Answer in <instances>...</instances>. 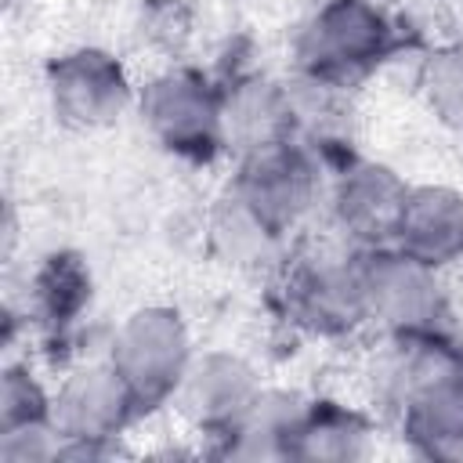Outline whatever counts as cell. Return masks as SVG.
<instances>
[{"label":"cell","instance_id":"10","mask_svg":"<svg viewBox=\"0 0 463 463\" xmlns=\"http://www.w3.org/2000/svg\"><path fill=\"white\" fill-rule=\"evenodd\" d=\"M260 387H264V376L242 351L199 347L174 405L188 420V427L213 445L246 416Z\"/></svg>","mask_w":463,"mask_h":463},{"label":"cell","instance_id":"9","mask_svg":"<svg viewBox=\"0 0 463 463\" xmlns=\"http://www.w3.org/2000/svg\"><path fill=\"white\" fill-rule=\"evenodd\" d=\"M409 184L412 181L383 159H347L326 188V213L336 239L351 250L391 246Z\"/></svg>","mask_w":463,"mask_h":463},{"label":"cell","instance_id":"15","mask_svg":"<svg viewBox=\"0 0 463 463\" xmlns=\"http://www.w3.org/2000/svg\"><path fill=\"white\" fill-rule=\"evenodd\" d=\"M94 304V275L90 264L76 250H51L36 260L29 275L25 318L51 336L72 333Z\"/></svg>","mask_w":463,"mask_h":463},{"label":"cell","instance_id":"7","mask_svg":"<svg viewBox=\"0 0 463 463\" xmlns=\"http://www.w3.org/2000/svg\"><path fill=\"white\" fill-rule=\"evenodd\" d=\"M326 174L304 137L235 159L228 192L279 239H293L326 199Z\"/></svg>","mask_w":463,"mask_h":463},{"label":"cell","instance_id":"12","mask_svg":"<svg viewBox=\"0 0 463 463\" xmlns=\"http://www.w3.org/2000/svg\"><path fill=\"white\" fill-rule=\"evenodd\" d=\"M391 246L438 271L463 264V188L449 181L409 184Z\"/></svg>","mask_w":463,"mask_h":463},{"label":"cell","instance_id":"4","mask_svg":"<svg viewBox=\"0 0 463 463\" xmlns=\"http://www.w3.org/2000/svg\"><path fill=\"white\" fill-rule=\"evenodd\" d=\"M137 119L148 137L184 163L224 156V90L192 65L156 69L137 87Z\"/></svg>","mask_w":463,"mask_h":463},{"label":"cell","instance_id":"20","mask_svg":"<svg viewBox=\"0 0 463 463\" xmlns=\"http://www.w3.org/2000/svg\"><path fill=\"white\" fill-rule=\"evenodd\" d=\"M365 4H387V0H365Z\"/></svg>","mask_w":463,"mask_h":463},{"label":"cell","instance_id":"18","mask_svg":"<svg viewBox=\"0 0 463 463\" xmlns=\"http://www.w3.org/2000/svg\"><path fill=\"white\" fill-rule=\"evenodd\" d=\"M54 383H47L29 358H11L0 373V430L51 420Z\"/></svg>","mask_w":463,"mask_h":463},{"label":"cell","instance_id":"14","mask_svg":"<svg viewBox=\"0 0 463 463\" xmlns=\"http://www.w3.org/2000/svg\"><path fill=\"white\" fill-rule=\"evenodd\" d=\"M376 416L365 405L318 394L307 402L293 438V459L307 463H358L376 456Z\"/></svg>","mask_w":463,"mask_h":463},{"label":"cell","instance_id":"11","mask_svg":"<svg viewBox=\"0 0 463 463\" xmlns=\"http://www.w3.org/2000/svg\"><path fill=\"white\" fill-rule=\"evenodd\" d=\"M224 90V148L242 159L300 137V116L289 80H271L264 72H242Z\"/></svg>","mask_w":463,"mask_h":463},{"label":"cell","instance_id":"1","mask_svg":"<svg viewBox=\"0 0 463 463\" xmlns=\"http://www.w3.org/2000/svg\"><path fill=\"white\" fill-rule=\"evenodd\" d=\"M279 300L286 318L315 340H351L369 329L362 250L315 242L279 264Z\"/></svg>","mask_w":463,"mask_h":463},{"label":"cell","instance_id":"17","mask_svg":"<svg viewBox=\"0 0 463 463\" xmlns=\"http://www.w3.org/2000/svg\"><path fill=\"white\" fill-rule=\"evenodd\" d=\"M420 98L427 112L445 127L463 134V40H449L434 47L416 72Z\"/></svg>","mask_w":463,"mask_h":463},{"label":"cell","instance_id":"13","mask_svg":"<svg viewBox=\"0 0 463 463\" xmlns=\"http://www.w3.org/2000/svg\"><path fill=\"white\" fill-rule=\"evenodd\" d=\"M307 394L297 387L282 383H264L246 416L217 438L206 452L221 459H246V463H264V459H293V438L307 409Z\"/></svg>","mask_w":463,"mask_h":463},{"label":"cell","instance_id":"16","mask_svg":"<svg viewBox=\"0 0 463 463\" xmlns=\"http://www.w3.org/2000/svg\"><path fill=\"white\" fill-rule=\"evenodd\" d=\"M206 239L213 257L232 271H268L279 268L289 253V242L279 239L264 221H257L228 188L210 206Z\"/></svg>","mask_w":463,"mask_h":463},{"label":"cell","instance_id":"6","mask_svg":"<svg viewBox=\"0 0 463 463\" xmlns=\"http://www.w3.org/2000/svg\"><path fill=\"white\" fill-rule=\"evenodd\" d=\"M43 98L58 127L101 134L137 109V83L127 61L101 43H72L43 65Z\"/></svg>","mask_w":463,"mask_h":463},{"label":"cell","instance_id":"8","mask_svg":"<svg viewBox=\"0 0 463 463\" xmlns=\"http://www.w3.org/2000/svg\"><path fill=\"white\" fill-rule=\"evenodd\" d=\"M369 326L383 336H445L452 329V293L445 271L398 246L362 250Z\"/></svg>","mask_w":463,"mask_h":463},{"label":"cell","instance_id":"19","mask_svg":"<svg viewBox=\"0 0 463 463\" xmlns=\"http://www.w3.org/2000/svg\"><path fill=\"white\" fill-rule=\"evenodd\" d=\"M61 456V430L54 420L0 430V463H54Z\"/></svg>","mask_w":463,"mask_h":463},{"label":"cell","instance_id":"2","mask_svg":"<svg viewBox=\"0 0 463 463\" xmlns=\"http://www.w3.org/2000/svg\"><path fill=\"white\" fill-rule=\"evenodd\" d=\"M394 22L387 4L322 0L293 36V72L347 90L373 76L394 54Z\"/></svg>","mask_w":463,"mask_h":463},{"label":"cell","instance_id":"5","mask_svg":"<svg viewBox=\"0 0 463 463\" xmlns=\"http://www.w3.org/2000/svg\"><path fill=\"white\" fill-rule=\"evenodd\" d=\"M51 420L61 430L58 459H112L119 456V441L127 430L145 420L123 376L109 365V358H80L61 369L54 383Z\"/></svg>","mask_w":463,"mask_h":463},{"label":"cell","instance_id":"3","mask_svg":"<svg viewBox=\"0 0 463 463\" xmlns=\"http://www.w3.org/2000/svg\"><path fill=\"white\" fill-rule=\"evenodd\" d=\"M195 351L192 326L174 304H137L105 344L109 365L123 376L145 416L174 405Z\"/></svg>","mask_w":463,"mask_h":463}]
</instances>
